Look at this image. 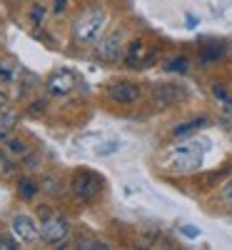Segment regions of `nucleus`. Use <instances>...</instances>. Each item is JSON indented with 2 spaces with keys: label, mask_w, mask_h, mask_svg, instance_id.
Segmentation results:
<instances>
[{
  "label": "nucleus",
  "mask_w": 232,
  "mask_h": 250,
  "mask_svg": "<svg viewBox=\"0 0 232 250\" xmlns=\"http://www.w3.org/2000/svg\"><path fill=\"white\" fill-rule=\"evenodd\" d=\"M202 143H187V145H180V148H175L170 155H167V163H170V168L175 173H193L200 168L202 163Z\"/></svg>",
  "instance_id": "f257e3e1"
},
{
  "label": "nucleus",
  "mask_w": 232,
  "mask_h": 250,
  "mask_svg": "<svg viewBox=\"0 0 232 250\" xmlns=\"http://www.w3.org/2000/svg\"><path fill=\"white\" fill-rule=\"evenodd\" d=\"M100 188H102V180L95 173H90V170H82V173H77L73 178V193H75V198L85 200V203L97 198Z\"/></svg>",
  "instance_id": "f03ea898"
},
{
  "label": "nucleus",
  "mask_w": 232,
  "mask_h": 250,
  "mask_svg": "<svg viewBox=\"0 0 232 250\" xmlns=\"http://www.w3.org/2000/svg\"><path fill=\"white\" fill-rule=\"evenodd\" d=\"M102 25H105V13H97V10H95V13L85 15L82 20H77L75 38L80 40V43H90V40H95V38L100 35Z\"/></svg>",
  "instance_id": "7ed1b4c3"
},
{
  "label": "nucleus",
  "mask_w": 232,
  "mask_h": 250,
  "mask_svg": "<svg viewBox=\"0 0 232 250\" xmlns=\"http://www.w3.org/2000/svg\"><path fill=\"white\" fill-rule=\"evenodd\" d=\"M10 228H13V235H15L20 243H25V245H33V243H38V238H40L38 225H35L33 218L25 215V213H18V215L13 218Z\"/></svg>",
  "instance_id": "20e7f679"
},
{
  "label": "nucleus",
  "mask_w": 232,
  "mask_h": 250,
  "mask_svg": "<svg viewBox=\"0 0 232 250\" xmlns=\"http://www.w3.org/2000/svg\"><path fill=\"white\" fill-rule=\"evenodd\" d=\"M70 233V225L65 218H45L43 225H40V238L45 243H60L65 240Z\"/></svg>",
  "instance_id": "39448f33"
},
{
  "label": "nucleus",
  "mask_w": 232,
  "mask_h": 250,
  "mask_svg": "<svg viewBox=\"0 0 232 250\" xmlns=\"http://www.w3.org/2000/svg\"><path fill=\"white\" fill-rule=\"evenodd\" d=\"M122 40H125L122 30H115V33H110V35L105 38V40H100L97 55H100L102 60H115V58L120 55V45H122Z\"/></svg>",
  "instance_id": "423d86ee"
},
{
  "label": "nucleus",
  "mask_w": 232,
  "mask_h": 250,
  "mask_svg": "<svg viewBox=\"0 0 232 250\" xmlns=\"http://www.w3.org/2000/svg\"><path fill=\"white\" fill-rule=\"evenodd\" d=\"M73 88H75V75L68 73V70H60V73H55V75L48 80V90H50L53 95H65V93H70Z\"/></svg>",
  "instance_id": "0eeeda50"
},
{
  "label": "nucleus",
  "mask_w": 232,
  "mask_h": 250,
  "mask_svg": "<svg viewBox=\"0 0 232 250\" xmlns=\"http://www.w3.org/2000/svg\"><path fill=\"white\" fill-rule=\"evenodd\" d=\"M153 60H155V53L147 55L142 43H133V45L128 48V55H125V62H128L130 68H147Z\"/></svg>",
  "instance_id": "6e6552de"
},
{
  "label": "nucleus",
  "mask_w": 232,
  "mask_h": 250,
  "mask_svg": "<svg viewBox=\"0 0 232 250\" xmlns=\"http://www.w3.org/2000/svg\"><path fill=\"white\" fill-rule=\"evenodd\" d=\"M185 93L177 88V85H157L155 93H153V103L157 108H165V105H173V103H177Z\"/></svg>",
  "instance_id": "1a4fd4ad"
},
{
  "label": "nucleus",
  "mask_w": 232,
  "mask_h": 250,
  "mask_svg": "<svg viewBox=\"0 0 232 250\" xmlns=\"http://www.w3.org/2000/svg\"><path fill=\"white\" fill-rule=\"evenodd\" d=\"M110 98L115 103H135L140 98V88L133 85V83H117V85L110 88Z\"/></svg>",
  "instance_id": "9d476101"
},
{
  "label": "nucleus",
  "mask_w": 232,
  "mask_h": 250,
  "mask_svg": "<svg viewBox=\"0 0 232 250\" xmlns=\"http://www.w3.org/2000/svg\"><path fill=\"white\" fill-rule=\"evenodd\" d=\"M117 150H120V143H117V140H105V143H97V145H95V155H100V158L113 155V153H117Z\"/></svg>",
  "instance_id": "9b49d317"
},
{
  "label": "nucleus",
  "mask_w": 232,
  "mask_h": 250,
  "mask_svg": "<svg viewBox=\"0 0 232 250\" xmlns=\"http://www.w3.org/2000/svg\"><path fill=\"white\" fill-rule=\"evenodd\" d=\"M207 120L205 118H197V120H190V123H182V125H177L175 128V135L180 138V135H187V133H193L195 128H200V125H205Z\"/></svg>",
  "instance_id": "f8f14e48"
},
{
  "label": "nucleus",
  "mask_w": 232,
  "mask_h": 250,
  "mask_svg": "<svg viewBox=\"0 0 232 250\" xmlns=\"http://www.w3.org/2000/svg\"><path fill=\"white\" fill-rule=\"evenodd\" d=\"M187 68H190L187 58H173L170 62H167V70L170 73H187Z\"/></svg>",
  "instance_id": "ddd939ff"
},
{
  "label": "nucleus",
  "mask_w": 232,
  "mask_h": 250,
  "mask_svg": "<svg viewBox=\"0 0 232 250\" xmlns=\"http://www.w3.org/2000/svg\"><path fill=\"white\" fill-rule=\"evenodd\" d=\"M38 193V185L33 180H20V195L23 198H33Z\"/></svg>",
  "instance_id": "4468645a"
},
{
  "label": "nucleus",
  "mask_w": 232,
  "mask_h": 250,
  "mask_svg": "<svg viewBox=\"0 0 232 250\" xmlns=\"http://www.w3.org/2000/svg\"><path fill=\"white\" fill-rule=\"evenodd\" d=\"M220 55H225V48H222V45H210V48L205 50L202 60H205V62H210V60H215V58H220Z\"/></svg>",
  "instance_id": "2eb2a0df"
},
{
  "label": "nucleus",
  "mask_w": 232,
  "mask_h": 250,
  "mask_svg": "<svg viewBox=\"0 0 232 250\" xmlns=\"http://www.w3.org/2000/svg\"><path fill=\"white\" fill-rule=\"evenodd\" d=\"M220 200H222L225 205H232V180H227V183L222 185V190H220Z\"/></svg>",
  "instance_id": "dca6fc26"
},
{
  "label": "nucleus",
  "mask_w": 232,
  "mask_h": 250,
  "mask_svg": "<svg viewBox=\"0 0 232 250\" xmlns=\"http://www.w3.org/2000/svg\"><path fill=\"white\" fill-rule=\"evenodd\" d=\"M8 148H10V153H13V155H25V153H28L25 143H20V140H10Z\"/></svg>",
  "instance_id": "f3484780"
},
{
  "label": "nucleus",
  "mask_w": 232,
  "mask_h": 250,
  "mask_svg": "<svg viewBox=\"0 0 232 250\" xmlns=\"http://www.w3.org/2000/svg\"><path fill=\"white\" fill-rule=\"evenodd\" d=\"M18 248V240L10 238V235H0V250H15Z\"/></svg>",
  "instance_id": "a211bd4d"
},
{
  "label": "nucleus",
  "mask_w": 232,
  "mask_h": 250,
  "mask_svg": "<svg viewBox=\"0 0 232 250\" xmlns=\"http://www.w3.org/2000/svg\"><path fill=\"white\" fill-rule=\"evenodd\" d=\"M45 18V8L43 5H33V23H43Z\"/></svg>",
  "instance_id": "6ab92c4d"
},
{
  "label": "nucleus",
  "mask_w": 232,
  "mask_h": 250,
  "mask_svg": "<svg viewBox=\"0 0 232 250\" xmlns=\"http://www.w3.org/2000/svg\"><path fill=\"white\" fill-rule=\"evenodd\" d=\"M180 233L187 235V238H197V235H200V230H197L195 225H182V228H180Z\"/></svg>",
  "instance_id": "aec40b11"
},
{
  "label": "nucleus",
  "mask_w": 232,
  "mask_h": 250,
  "mask_svg": "<svg viewBox=\"0 0 232 250\" xmlns=\"http://www.w3.org/2000/svg\"><path fill=\"white\" fill-rule=\"evenodd\" d=\"M13 123H15V113H5V115H3V120H0V125H3L5 130H10V128H13Z\"/></svg>",
  "instance_id": "412c9836"
},
{
  "label": "nucleus",
  "mask_w": 232,
  "mask_h": 250,
  "mask_svg": "<svg viewBox=\"0 0 232 250\" xmlns=\"http://www.w3.org/2000/svg\"><path fill=\"white\" fill-rule=\"evenodd\" d=\"M43 110H45V103H43V100H40V103H33V105H30V115H40Z\"/></svg>",
  "instance_id": "4be33fe9"
},
{
  "label": "nucleus",
  "mask_w": 232,
  "mask_h": 250,
  "mask_svg": "<svg viewBox=\"0 0 232 250\" xmlns=\"http://www.w3.org/2000/svg\"><path fill=\"white\" fill-rule=\"evenodd\" d=\"M215 95H217V98H220V100H225V103H227V105H230V108H232V100H230V98H227V93H225V90H222V88H220V85H215Z\"/></svg>",
  "instance_id": "5701e85b"
},
{
  "label": "nucleus",
  "mask_w": 232,
  "mask_h": 250,
  "mask_svg": "<svg viewBox=\"0 0 232 250\" xmlns=\"http://www.w3.org/2000/svg\"><path fill=\"white\" fill-rule=\"evenodd\" d=\"M0 78L10 80V78H13V68H8V65H0Z\"/></svg>",
  "instance_id": "b1692460"
},
{
  "label": "nucleus",
  "mask_w": 232,
  "mask_h": 250,
  "mask_svg": "<svg viewBox=\"0 0 232 250\" xmlns=\"http://www.w3.org/2000/svg\"><path fill=\"white\" fill-rule=\"evenodd\" d=\"M65 5H68V0H55V13H62V10H65Z\"/></svg>",
  "instance_id": "393cba45"
},
{
  "label": "nucleus",
  "mask_w": 232,
  "mask_h": 250,
  "mask_svg": "<svg viewBox=\"0 0 232 250\" xmlns=\"http://www.w3.org/2000/svg\"><path fill=\"white\" fill-rule=\"evenodd\" d=\"M5 108H8V98L5 93H0V113H5Z\"/></svg>",
  "instance_id": "a878e982"
},
{
  "label": "nucleus",
  "mask_w": 232,
  "mask_h": 250,
  "mask_svg": "<svg viewBox=\"0 0 232 250\" xmlns=\"http://www.w3.org/2000/svg\"><path fill=\"white\" fill-rule=\"evenodd\" d=\"M5 133H8V130L3 128V125H0V140H5Z\"/></svg>",
  "instance_id": "bb28decb"
}]
</instances>
